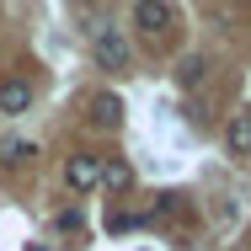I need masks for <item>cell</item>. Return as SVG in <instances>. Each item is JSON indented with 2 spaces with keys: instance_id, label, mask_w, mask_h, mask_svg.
Segmentation results:
<instances>
[{
  "instance_id": "9",
  "label": "cell",
  "mask_w": 251,
  "mask_h": 251,
  "mask_svg": "<svg viewBox=\"0 0 251 251\" xmlns=\"http://www.w3.org/2000/svg\"><path fill=\"white\" fill-rule=\"evenodd\" d=\"M107 230L123 235V230H139V214H107Z\"/></svg>"
},
{
  "instance_id": "11",
  "label": "cell",
  "mask_w": 251,
  "mask_h": 251,
  "mask_svg": "<svg viewBox=\"0 0 251 251\" xmlns=\"http://www.w3.org/2000/svg\"><path fill=\"white\" fill-rule=\"evenodd\" d=\"M59 230H70V235H75V230H80V214H75V208H64V214H59Z\"/></svg>"
},
{
  "instance_id": "3",
  "label": "cell",
  "mask_w": 251,
  "mask_h": 251,
  "mask_svg": "<svg viewBox=\"0 0 251 251\" xmlns=\"http://www.w3.org/2000/svg\"><path fill=\"white\" fill-rule=\"evenodd\" d=\"M64 182H70V193H91V187H101V160L97 155H70L64 160Z\"/></svg>"
},
{
  "instance_id": "5",
  "label": "cell",
  "mask_w": 251,
  "mask_h": 251,
  "mask_svg": "<svg viewBox=\"0 0 251 251\" xmlns=\"http://www.w3.org/2000/svg\"><path fill=\"white\" fill-rule=\"evenodd\" d=\"M225 150L230 155H251V112H235L225 123Z\"/></svg>"
},
{
  "instance_id": "10",
  "label": "cell",
  "mask_w": 251,
  "mask_h": 251,
  "mask_svg": "<svg viewBox=\"0 0 251 251\" xmlns=\"http://www.w3.org/2000/svg\"><path fill=\"white\" fill-rule=\"evenodd\" d=\"M27 155H32V145H5V155H0V160H5V166H22Z\"/></svg>"
},
{
  "instance_id": "2",
  "label": "cell",
  "mask_w": 251,
  "mask_h": 251,
  "mask_svg": "<svg viewBox=\"0 0 251 251\" xmlns=\"http://www.w3.org/2000/svg\"><path fill=\"white\" fill-rule=\"evenodd\" d=\"M91 59H97L101 70H123L128 64V38L112 32V27H101L97 38H91Z\"/></svg>"
},
{
  "instance_id": "1",
  "label": "cell",
  "mask_w": 251,
  "mask_h": 251,
  "mask_svg": "<svg viewBox=\"0 0 251 251\" xmlns=\"http://www.w3.org/2000/svg\"><path fill=\"white\" fill-rule=\"evenodd\" d=\"M171 22H176V5H171V0H134V27H139L145 38L166 32Z\"/></svg>"
},
{
  "instance_id": "4",
  "label": "cell",
  "mask_w": 251,
  "mask_h": 251,
  "mask_svg": "<svg viewBox=\"0 0 251 251\" xmlns=\"http://www.w3.org/2000/svg\"><path fill=\"white\" fill-rule=\"evenodd\" d=\"M27 107H32V86H27L22 75H5V80H0V112L16 118V112H27Z\"/></svg>"
},
{
  "instance_id": "7",
  "label": "cell",
  "mask_w": 251,
  "mask_h": 251,
  "mask_svg": "<svg viewBox=\"0 0 251 251\" xmlns=\"http://www.w3.org/2000/svg\"><path fill=\"white\" fill-rule=\"evenodd\" d=\"M101 187H107V193H128V187H134V166H128V160H107V166H101Z\"/></svg>"
},
{
  "instance_id": "8",
  "label": "cell",
  "mask_w": 251,
  "mask_h": 251,
  "mask_svg": "<svg viewBox=\"0 0 251 251\" xmlns=\"http://www.w3.org/2000/svg\"><path fill=\"white\" fill-rule=\"evenodd\" d=\"M203 75H208V64H203V59H182V86H198Z\"/></svg>"
},
{
  "instance_id": "6",
  "label": "cell",
  "mask_w": 251,
  "mask_h": 251,
  "mask_svg": "<svg viewBox=\"0 0 251 251\" xmlns=\"http://www.w3.org/2000/svg\"><path fill=\"white\" fill-rule=\"evenodd\" d=\"M91 123H97V128H118V123H123V101L112 97V91L91 97Z\"/></svg>"
}]
</instances>
